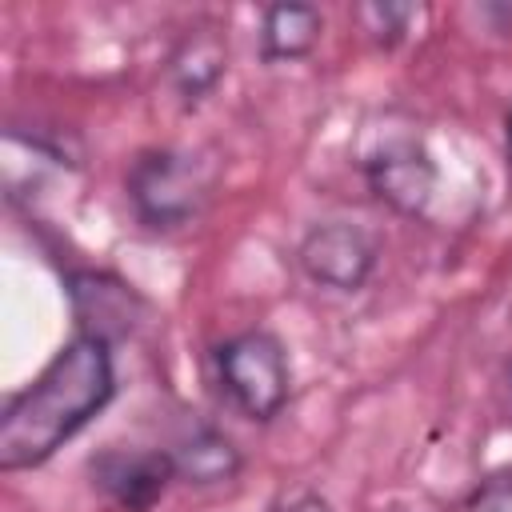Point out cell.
Segmentation results:
<instances>
[{
  "mask_svg": "<svg viewBox=\"0 0 512 512\" xmlns=\"http://www.w3.org/2000/svg\"><path fill=\"white\" fill-rule=\"evenodd\" d=\"M504 132H508V160H512V104H508V116H504Z\"/></svg>",
  "mask_w": 512,
  "mask_h": 512,
  "instance_id": "obj_14",
  "label": "cell"
},
{
  "mask_svg": "<svg viewBox=\"0 0 512 512\" xmlns=\"http://www.w3.org/2000/svg\"><path fill=\"white\" fill-rule=\"evenodd\" d=\"M172 468H176V480L184 484H196V488H212V484H228L236 480L240 472V448L212 424H200L192 432H184L176 444H172Z\"/></svg>",
  "mask_w": 512,
  "mask_h": 512,
  "instance_id": "obj_9",
  "label": "cell"
},
{
  "mask_svg": "<svg viewBox=\"0 0 512 512\" xmlns=\"http://www.w3.org/2000/svg\"><path fill=\"white\" fill-rule=\"evenodd\" d=\"M228 68V40L216 24H196L168 56V80L184 108H196Z\"/></svg>",
  "mask_w": 512,
  "mask_h": 512,
  "instance_id": "obj_8",
  "label": "cell"
},
{
  "mask_svg": "<svg viewBox=\"0 0 512 512\" xmlns=\"http://www.w3.org/2000/svg\"><path fill=\"white\" fill-rule=\"evenodd\" d=\"M364 184L392 212L424 216V208L432 204V192H436V160L428 156V148L420 140L392 136L364 160Z\"/></svg>",
  "mask_w": 512,
  "mask_h": 512,
  "instance_id": "obj_5",
  "label": "cell"
},
{
  "mask_svg": "<svg viewBox=\"0 0 512 512\" xmlns=\"http://www.w3.org/2000/svg\"><path fill=\"white\" fill-rule=\"evenodd\" d=\"M376 256H380L376 240L348 220L312 224L296 248L304 276L332 292H360L376 268Z\"/></svg>",
  "mask_w": 512,
  "mask_h": 512,
  "instance_id": "obj_4",
  "label": "cell"
},
{
  "mask_svg": "<svg viewBox=\"0 0 512 512\" xmlns=\"http://www.w3.org/2000/svg\"><path fill=\"white\" fill-rule=\"evenodd\" d=\"M276 512H332V504L324 496H316V492H300V496L284 500Z\"/></svg>",
  "mask_w": 512,
  "mask_h": 512,
  "instance_id": "obj_13",
  "label": "cell"
},
{
  "mask_svg": "<svg viewBox=\"0 0 512 512\" xmlns=\"http://www.w3.org/2000/svg\"><path fill=\"white\" fill-rule=\"evenodd\" d=\"M116 396L112 344L96 336H72L44 372L8 396L0 412V468H36L64 448L88 420H96Z\"/></svg>",
  "mask_w": 512,
  "mask_h": 512,
  "instance_id": "obj_1",
  "label": "cell"
},
{
  "mask_svg": "<svg viewBox=\"0 0 512 512\" xmlns=\"http://www.w3.org/2000/svg\"><path fill=\"white\" fill-rule=\"evenodd\" d=\"M324 32V16L320 8L312 4H296V0H280V4H268L260 12V56L268 64H280V60H300L316 48Z\"/></svg>",
  "mask_w": 512,
  "mask_h": 512,
  "instance_id": "obj_10",
  "label": "cell"
},
{
  "mask_svg": "<svg viewBox=\"0 0 512 512\" xmlns=\"http://www.w3.org/2000/svg\"><path fill=\"white\" fill-rule=\"evenodd\" d=\"M212 196V168L184 148H148L128 168V204L148 232L192 224Z\"/></svg>",
  "mask_w": 512,
  "mask_h": 512,
  "instance_id": "obj_2",
  "label": "cell"
},
{
  "mask_svg": "<svg viewBox=\"0 0 512 512\" xmlns=\"http://www.w3.org/2000/svg\"><path fill=\"white\" fill-rule=\"evenodd\" d=\"M456 512H512V476H492L464 496Z\"/></svg>",
  "mask_w": 512,
  "mask_h": 512,
  "instance_id": "obj_12",
  "label": "cell"
},
{
  "mask_svg": "<svg viewBox=\"0 0 512 512\" xmlns=\"http://www.w3.org/2000/svg\"><path fill=\"white\" fill-rule=\"evenodd\" d=\"M212 364H216L220 392L240 416L264 424L288 404L292 372H288V352L276 332L244 328L212 348Z\"/></svg>",
  "mask_w": 512,
  "mask_h": 512,
  "instance_id": "obj_3",
  "label": "cell"
},
{
  "mask_svg": "<svg viewBox=\"0 0 512 512\" xmlns=\"http://www.w3.org/2000/svg\"><path fill=\"white\" fill-rule=\"evenodd\" d=\"M68 304H72V320L80 336H96V340H124L136 332L144 300L140 292L120 280L116 272L104 268H76L68 272Z\"/></svg>",
  "mask_w": 512,
  "mask_h": 512,
  "instance_id": "obj_6",
  "label": "cell"
},
{
  "mask_svg": "<svg viewBox=\"0 0 512 512\" xmlns=\"http://www.w3.org/2000/svg\"><path fill=\"white\" fill-rule=\"evenodd\" d=\"M356 16H360L364 32L372 36V44L396 48L408 36V24H412L416 8L412 4H396V0H372V4H360Z\"/></svg>",
  "mask_w": 512,
  "mask_h": 512,
  "instance_id": "obj_11",
  "label": "cell"
},
{
  "mask_svg": "<svg viewBox=\"0 0 512 512\" xmlns=\"http://www.w3.org/2000/svg\"><path fill=\"white\" fill-rule=\"evenodd\" d=\"M88 476L120 512H148L176 480V468L164 448H104L88 460Z\"/></svg>",
  "mask_w": 512,
  "mask_h": 512,
  "instance_id": "obj_7",
  "label": "cell"
}]
</instances>
